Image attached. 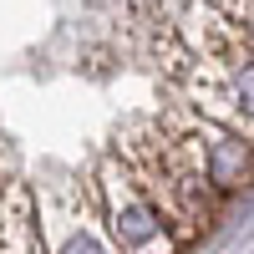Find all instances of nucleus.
I'll list each match as a JSON object with an SVG mask.
<instances>
[{"instance_id":"obj_1","label":"nucleus","mask_w":254,"mask_h":254,"mask_svg":"<svg viewBox=\"0 0 254 254\" xmlns=\"http://www.w3.org/2000/svg\"><path fill=\"white\" fill-rule=\"evenodd\" d=\"M97 219L117 254H168L173 249L168 219L137 188V178L127 173L122 158H102V168H97Z\"/></svg>"},{"instance_id":"obj_2","label":"nucleus","mask_w":254,"mask_h":254,"mask_svg":"<svg viewBox=\"0 0 254 254\" xmlns=\"http://www.w3.org/2000/svg\"><path fill=\"white\" fill-rule=\"evenodd\" d=\"M31 198H36V234L46 254H117L97 219V203L81 198L76 183H46Z\"/></svg>"},{"instance_id":"obj_3","label":"nucleus","mask_w":254,"mask_h":254,"mask_svg":"<svg viewBox=\"0 0 254 254\" xmlns=\"http://www.w3.org/2000/svg\"><path fill=\"white\" fill-rule=\"evenodd\" d=\"M178 46L188 56H219V61H249V26H234L229 15H219L208 0H193L178 20Z\"/></svg>"},{"instance_id":"obj_4","label":"nucleus","mask_w":254,"mask_h":254,"mask_svg":"<svg viewBox=\"0 0 254 254\" xmlns=\"http://www.w3.org/2000/svg\"><path fill=\"white\" fill-rule=\"evenodd\" d=\"M219 15H229L234 26H249V0H208Z\"/></svg>"}]
</instances>
